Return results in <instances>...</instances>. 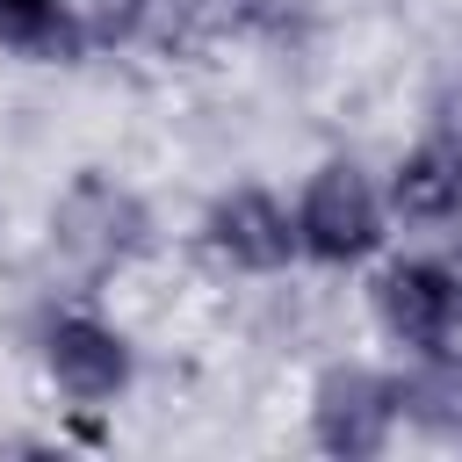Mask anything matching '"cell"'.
<instances>
[{"label":"cell","instance_id":"30bf717a","mask_svg":"<svg viewBox=\"0 0 462 462\" xmlns=\"http://www.w3.org/2000/svg\"><path fill=\"white\" fill-rule=\"evenodd\" d=\"M173 14H180V0H79L94 51H137L159 29H173Z\"/></svg>","mask_w":462,"mask_h":462},{"label":"cell","instance_id":"277c9868","mask_svg":"<svg viewBox=\"0 0 462 462\" xmlns=\"http://www.w3.org/2000/svg\"><path fill=\"white\" fill-rule=\"evenodd\" d=\"M368 325L383 346H397V361L411 354H448L462 346V267L455 253H383L368 260Z\"/></svg>","mask_w":462,"mask_h":462},{"label":"cell","instance_id":"52a82bcc","mask_svg":"<svg viewBox=\"0 0 462 462\" xmlns=\"http://www.w3.org/2000/svg\"><path fill=\"white\" fill-rule=\"evenodd\" d=\"M383 195H390L397 231H455L462 224V144L448 130H426L419 144L390 159Z\"/></svg>","mask_w":462,"mask_h":462},{"label":"cell","instance_id":"3957f363","mask_svg":"<svg viewBox=\"0 0 462 462\" xmlns=\"http://www.w3.org/2000/svg\"><path fill=\"white\" fill-rule=\"evenodd\" d=\"M296 238H303V267H325V274H354L368 260L390 253V195H383V173H368L354 152H332L318 159L303 180H296Z\"/></svg>","mask_w":462,"mask_h":462},{"label":"cell","instance_id":"6da1fadb","mask_svg":"<svg viewBox=\"0 0 462 462\" xmlns=\"http://www.w3.org/2000/svg\"><path fill=\"white\" fill-rule=\"evenodd\" d=\"M43 245H51V260H58L65 274H79V282H116V274H130V267L159 245V217H152V202H144L123 173L79 166V173L51 195V209H43Z\"/></svg>","mask_w":462,"mask_h":462},{"label":"cell","instance_id":"9c48e42d","mask_svg":"<svg viewBox=\"0 0 462 462\" xmlns=\"http://www.w3.org/2000/svg\"><path fill=\"white\" fill-rule=\"evenodd\" d=\"M0 51L29 65H72L94 43L79 22V0H0Z\"/></svg>","mask_w":462,"mask_h":462},{"label":"cell","instance_id":"5b68a950","mask_svg":"<svg viewBox=\"0 0 462 462\" xmlns=\"http://www.w3.org/2000/svg\"><path fill=\"white\" fill-rule=\"evenodd\" d=\"M303 433L318 455L332 462H375L397 448L404 433V404H397V368L383 361H361V354H339L310 375L303 390Z\"/></svg>","mask_w":462,"mask_h":462},{"label":"cell","instance_id":"7a4b0ae2","mask_svg":"<svg viewBox=\"0 0 462 462\" xmlns=\"http://www.w3.org/2000/svg\"><path fill=\"white\" fill-rule=\"evenodd\" d=\"M36 375L65 411H116L137 390V339L130 325H116L101 303H43L36 332H29Z\"/></svg>","mask_w":462,"mask_h":462},{"label":"cell","instance_id":"8992f818","mask_svg":"<svg viewBox=\"0 0 462 462\" xmlns=\"http://www.w3.org/2000/svg\"><path fill=\"white\" fill-rule=\"evenodd\" d=\"M195 245L245 282H274L289 267H303V238H296V202L260 188V180H231L202 202L195 217Z\"/></svg>","mask_w":462,"mask_h":462},{"label":"cell","instance_id":"ba28073f","mask_svg":"<svg viewBox=\"0 0 462 462\" xmlns=\"http://www.w3.org/2000/svg\"><path fill=\"white\" fill-rule=\"evenodd\" d=\"M397 404H404V433L433 448H462V346L397 361Z\"/></svg>","mask_w":462,"mask_h":462},{"label":"cell","instance_id":"8fae6325","mask_svg":"<svg viewBox=\"0 0 462 462\" xmlns=\"http://www.w3.org/2000/svg\"><path fill=\"white\" fill-rule=\"evenodd\" d=\"M448 238H455V267H462V224H455V231H448Z\"/></svg>","mask_w":462,"mask_h":462}]
</instances>
